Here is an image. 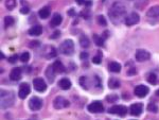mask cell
<instances>
[{
  "mask_svg": "<svg viewBox=\"0 0 159 120\" xmlns=\"http://www.w3.org/2000/svg\"><path fill=\"white\" fill-rule=\"evenodd\" d=\"M14 22H15V20H14V18L12 17V16H7V17L5 18V28H9V27L13 26Z\"/></svg>",
  "mask_w": 159,
  "mask_h": 120,
  "instance_id": "4316f807",
  "label": "cell"
},
{
  "mask_svg": "<svg viewBox=\"0 0 159 120\" xmlns=\"http://www.w3.org/2000/svg\"><path fill=\"white\" fill-rule=\"evenodd\" d=\"M58 35H60V31H56L55 33H53V34H52L51 38H57Z\"/></svg>",
  "mask_w": 159,
  "mask_h": 120,
  "instance_id": "60d3db41",
  "label": "cell"
},
{
  "mask_svg": "<svg viewBox=\"0 0 159 120\" xmlns=\"http://www.w3.org/2000/svg\"><path fill=\"white\" fill-rule=\"evenodd\" d=\"M20 12H21V14H28L30 12V9L28 7H24L20 9Z\"/></svg>",
  "mask_w": 159,
  "mask_h": 120,
  "instance_id": "74e56055",
  "label": "cell"
},
{
  "mask_svg": "<svg viewBox=\"0 0 159 120\" xmlns=\"http://www.w3.org/2000/svg\"><path fill=\"white\" fill-rule=\"evenodd\" d=\"M62 21H63L62 15L56 13V14H54L53 17H52L51 24H52V26H54V27H57V26H60V24H62Z\"/></svg>",
  "mask_w": 159,
  "mask_h": 120,
  "instance_id": "44dd1931",
  "label": "cell"
},
{
  "mask_svg": "<svg viewBox=\"0 0 159 120\" xmlns=\"http://www.w3.org/2000/svg\"><path fill=\"white\" fill-rule=\"evenodd\" d=\"M119 99V97L117 96V95H109V96H107V98H106V100L108 101V102H112V103H114V102H116L117 100Z\"/></svg>",
  "mask_w": 159,
  "mask_h": 120,
  "instance_id": "d6a6232c",
  "label": "cell"
},
{
  "mask_svg": "<svg viewBox=\"0 0 159 120\" xmlns=\"http://www.w3.org/2000/svg\"><path fill=\"white\" fill-rule=\"evenodd\" d=\"M101 61H102V60H101V57H100V55H98V57H95L92 59V62L95 64H97V65H99V64L101 63Z\"/></svg>",
  "mask_w": 159,
  "mask_h": 120,
  "instance_id": "8d00e7d4",
  "label": "cell"
},
{
  "mask_svg": "<svg viewBox=\"0 0 159 120\" xmlns=\"http://www.w3.org/2000/svg\"><path fill=\"white\" fill-rule=\"evenodd\" d=\"M97 21H98V24H100V26H104L105 27L106 24H107V21H106V19H105V17H104L103 15H99L97 17Z\"/></svg>",
  "mask_w": 159,
  "mask_h": 120,
  "instance_id": "f546056e",
  "label": "cell"
},
{
  "mask_svg": "<svg viewBox=\"0 0 159 120\" xmlns=\"http://www.w3.org/2000/svg\"><path fill=\"white\" fill-rule=\"evenodd\" d=\"M68 15H70V16H74L75 15V11L73 9H71L70 11L68 12Z\"/></svg>",
  "mask_w": 159,
  "mask_h": 120,
  "instance_id": "ee69618b",
  "label": "cell"
},
{
  "mask_svg": "<svg viewBox=\"0 0 159 120\" xmlns=\"http://www.w3.org/2000/svg\"><path fill=\"white\" fill-rule=\"evenodd\" d=\"M93 39H95V43L98 45V46L102 47L104 45V38H103V37H101V36H99V35L95 34V35H93Z\"/></svg>",
  "mask_w": 159,
  "mask_h": 120,
  "instance_id": "f1b7e54d",
  "label": "cell"
},
{
  "mask_svg": "<svg viewBox=\"0 0 159 120\" xmlns=\"http://www.w3.org/2000/svg\"><path fill=\"white\" fill-rule=\"evenodd\" d=\"M108 113L119 116H125L127 113V109L125 106H123V105H114V106H112L108 109Z\"/></svg>",
  "mask_w": 159,
  "mask_h": 120,
  "instance_id": "8992f818",
  "label": "cell"
},
{
  "mask_svg": "<svg viewBox=\"0 0 159 120\" xmlns=\"http://www.w3.org/2000/svg\"><path fill=\"white\" fill-rule=\"evenodd\" d=\"M52 66H53V69L55 72H57V73H63V72H65V66L63 65V63L60 61H55L53 64H52Z\"/></svg>",
  "mask_w": 159,
  "mask_h": 120,
  "instance_id": "e0dca14e",
  "label": "cell"
},
{
  "mask_svg": "<svg viewBox=\"0 0 159 120\" xmlns=\"http://www.w3.org/2000/svg\"><path fill=\"white\" fill-rule=\"evenodd\" d=\"M85 2H86V0H76V3H77L79 5H85Z\"/></svg>",
  "mask_w": 159,
  "mask_h": 120,
  "instance_id": "b9f144b4",
  "label": "cell"
},
{
  "mask_svg": "<svg viewBox=\"0 0 159 120\" xmlns=\"http://www.w3.org/2000/svg\"><path fill=\"white\" fill-rule=\"evenodd\" d=\"M30 92H31L30 85H29L28 83H21L19 86L18 96H19V98L24 99V98H27V96H28L29 94H30Z\"/></svg>",
  "mask_w": 159,
  "mask_h": 120,
  "instance_id": "8fae6325",
  "label": "cell"
},
{
  "mask_svg": "<svg viewBox=\"0 0 159 120\" xmlns=\"http://www.w3.org/2000/svg\"><path fill=\"white\" fill-rule=\"evenodd\" d=\"M43 33V27L37 24V26H33L32 28H30L29 30V34L33 35V36H38Z\"/></svg>",
  "mask_w": 159,
  "mask_h": 120,
  "instance_id": "9a60e30c",
  "label": "cell"
},
{
  "mask_svg": "<svg viewBox=\"0 0 159 120\" xmlns=\"http://www.w3.org/2000/svg\"><path fill=\"white\" fill-rule=\"evenodd\" d=\"M87 78H85V76H81L80 78V83H81V85L83 86V88H85V89H87L88 88V86H87Z\"/></svg>",
  "mask_w": 159,
  "mask_h": 120,
  "instance_id": "836d02e7",
  "label": "cell"
},
{
  "mask_svg": "<svg viewBox=\"0 0 159 120\" xmlns=\"http://www.w3.org/2000/svg\"><path fill=\"white\" fill-rule=\"evenodd\" d=\"M16 7V0H7L5 1V8H7L8 10H13L14 8Z\"/></svg>",
  "mask_w": 159,
  "mask_h": 120,
  "instance_id": "83f0119b",
  "label": "cell"
},
{
  "mask_svg": "<svg viewBox=\"0 0 159 120\" xmlns=\"http://www.w3.org/2000/svg\"><path fill=\"white\" fill-rule=\"evenodd\" d=\"M43 104H44L43 100L39 99L38 97H33L29 101V106H30V109L32 111H38V109H41L43 107Z\"/></svg>",
  "mask_w": 159,
  "mask_h": 120,
  "instance_id": "277c9868",
  "label": "cell"
},
{
  "mask_svg": "<svg viewBox=\"0 0 159 120\" xmlns=\"http://www.w3.org/2000/svg\"><path fill=\"white\" fill-rule=\"evenodd\" d=\"M136 73H137V69H136L135 67H133V68H131V69L127 70V74H128V76H135Z\"/></svg>",
  "mask_w": 159,
  "mask_h": 120,
  "instance_id": "d590c367",
  "label": "cell"
},
{
  "mask_svg": "<svg viewBox=\"0 0 159 120\" xmlns=\"http://www.w3.org/2000/svg\"><path fill=\"white\" fill-rule=\"evenodd\" d=\"M125 14H126V9H125L124 5H121V3H119V2H116V3H114V5H112V9H110L109 17L117 24L116 20H120V19H122V18L125 19V17H124Z\"/></svg>",
  "mask_w": 159,
  "mask_h": 120,
  "instance_id": "6da1fadb",
  "label": "cell"
},
{
  "mask_svg": "<svg viewBox=\"0 0 159 120\" xmlns=\"http://www.w3.org/2000/svg\"><path fill=\"white\" fill-rule=\"evenodd\" d=\"M58 86H60V87L62 88V89H64V90L70 89V87H71L70 80H69V79H67V78L62 79V80L58 82Z\"/></svg>",
  "mask_w": 159,
  "mask_h": 120,
  "instance_id": "2e32d148",
  "label": "cell"
},
{
  "mask_svg": "<svg viewBox=\"0 0 159 120\" xmlns=\"http://www.w3.org/2000/svg\"><path fill=\"white\" fill-rule=\"evenodd\" d=\"M29 59H30V53L28 52H24L20 55V61L24 62V63H27L29 61Z\"/></svg>",
  "mask_w": 159,
  "mask_h": 120,
  "instance_id": "1f68e13d",
  "label": "cell"
},
{
  "mask_svg": "<svg viewBox=\"0 0 159 120\" xmlns=\"http://www.w3.org/2000/svg\"><path fill=\"white\" fill-rule=\"evenodd\" d=\"M88 111L90 113H102L104 111V106L100 101H95L88 105Z\"/></svg>",
  "mask_w": 159,
  "mask_h": 120,
  "instance_id": "30bf717a",
  "label": "cell"
},
{
  "mask_svg": "<svg viewBox=\"0 0 159 120\" xmlns=\"http://www.w3.org/2000/svg\"><path fill=\"white\" fill-rule=\"evenodd\" d=\"M60 53H63L65 55H71L74 52V43L71 39H66L60 45Z\"/></svg>",
  "mask_w": 159,
  "mask_h": 120,
  "instance_id": "3957f363",
  "label": "cell"
},
{
  "mask_svg": "<svg viewBox=\"0 0 159 120\" xmlns=\"http://www.w3.org/2000/svg\"><path fill=\"white\" fill-rule=\"evenodd\" d=\"M0 57H1V59H5V55H3V53H1V54H0Z\"/></svg>",
  "mask_w": 159,
  "mask_h": 120,
  "instance_id": "bcb514c9",
  "label": "cell"
},
{
  "mask_svg": "<svg viewBox=\"0 0 159 120\" xmlns=\"http://www.w3.org/2000/svg\"><path fill=\"white\" fill-rule=\"evenodd\" d=\"M148 92H150V89H148V87H146L145 85H138L135 87V90H134V92H135V95L137 97H140V98H143V97H145L146 95L148 94Z\"/></svg>",
  "mask_w": 159,
  "mask_h": 120,
  "instance_id": "7c38bea8",
  "label": "cell"
},
{
  "mask_svg": "<svg viewBox=\"0 0 159 120\" xmlns=\"http://www.w3.org/2000/svg\"><path fill=\"white\" fill-rule=\"evenodd\" d=\"M33 85H34V88L39 92H43L47 89V84L44 81V79L41 78H36L33 80Z\"/></svg>",
  "mask_w": 159,
  "mask_h": 120,
  "instance_id": "52a82bcc",
  "label": "cell"
},
{
  "mask_svg": "<svg viewBox=\"0 0 159 120\" xmlns=\"http://www.w3.org/2000/svg\"><path fill=\"white\" fill-rule=\"evenodd\" d=\"M14 103V95L13 92L1 90V107L2 109H8L12 106Z\"/></svg>",
  "mask_w": 159,
  "mask_h": 120,
  "instance_id": "7a4b0ae2",
  "label": "cell"
},
{
  "mask_svg": "<svg viewBox=\"0 0 159 120\" xmlns=\"http://www.w3.org/2000/svg\"><path fill=\"white\" fill-rule=\"evenodd\" d=\"M108 69L112 72H120L121 65L119 63H117V62H112V63H109V65H108Z\"/></svg>",
  "mask_w": 159,
  "mask_h": 120,
  "instance_id": "7402d4cb",
  "label": "cell"
},
{
  "mask_svg": "<svg viewBox=\"0 0 159 120\" xmlns=\"http://www.w3.org/2000/svg\"><path fill=\"white\" fill-rule=\"evenodd\" d=\"M142 109H143L142 103H134V104H131L129 112L133 116H139L142 113Z\"/></svg>",
  "mask_w": 159,
  "mask_h": 120,
  "instance_id": "4fadbf2b",
  "label": "cell"
},
{
  "mask_svg": "<svg viewBox=\"0 0 159 120\" xmlns=\"http://www.w3.org/2000/svg\"><path fill=\"white\" fill-rule=\"evenodd\" d=\"M20 78H21V68H13L11 73H10V79L13 81H18V80H20Z\"/></svg>",
  "mask_w": 159,
  "mask_h": 120,
  "instance_id": "5bb4252c",
  "label": "cell"
},
{
  "mask_svg": "<svg viewBox=\"0 0 159 120\" xmlns=\"http://www.w3.org/2000/svg\"><path fill=\"white\" fill-rule=\"evenodd\" d=\"M151 54L148 52L146 50H143V49H138L136 51V60L138 62H145L148 60H150Z\"/></svg>",
  "mask_w": 159,
  "mask_h": 120,
  "instance_id": "9c48e42d",
  "label": "cell"
},
{
  "mask_svg": "<svg viewBox=\"0 0 159 120\" xmlns=\"http://www.w3.org/2000/svg\"><path fill=\"white\" fill-rule=\"evenodd\" d=\"M50 13H51V11H50V8L49 7H44L41 8V10H39L38 12V15L41 18H48L50 16Z\"/></svg>",
  "mask_w": 159,
  "mask_h": 120,
  "instance_id": "ffe728a7",
  "label": "cell"
},
{
  "mask_svg": "<svg viewBox=\"0 0 159 120\" xmlns=\"http://www.w3.org/2000/svg\"><path fill=\"white\" fill-rule=\"evenodd\" d=\"M81 14H82V16H84V17H89V11H87V10H84Z\"/></svg>",
  "mask_w": 159,
  "mask_h": 120,
  "instance_id": "ab89813d",
  "label": "cell"
},
{
  "mask_svg": "<svg viewBox=\"0 0 159 120\" xmlns=\"http://www.w3.org/2000/svg\"><path fill=\"white\" fill-rule=\"evenodd\" d=\"M107 37H108V32H107V31H106V32L104 33V36H103V38H107Z\"/></svg>",
  "mask_w": 159,
  "mask_h": 120,
  "instance_id": "f6af8a7d",
  "label": "cell"
},
{
  "mask_svg": "<svg viewBox=\"0 0 159 120\" xmlns=\"http://www.w3.org/2000/svg\"><path fill=\"white\" fill-rule=\"evenodd\" d=\"M46 76H47L48 80H49L51 83L54 81V78H55V71H54L53 66L52 65L47 68V70H46Z\"/></svg>",
  "mask_w": 159,
  "mask_h": 120,
  "instance_id": "ac0fdd59",
  "label": "cell"
},
{
  "mask_svg": "<svg viewBox=\"0 0 159 120\" xmlns=\"http://www.w3.org/2000/svg\"><path fill=\"white\" fill-rule=\"evenodd\" d=\"M148 111L152 112V113H157V112H158V107H157V105L154 104V103H150V104L148 105Z\"/></svg>",
  "mask_w": 159,
  "mask_h": 120,
  "instance_id": "4dcf8cb0",
  "label": "cell"
},
{
  "mask_svg": "<svg viewBox=\"0 0 159 120\" xmlns=\"http://www.w3.org/2000/svg\"><path fill=\"white\" fill-rule=\"evenodd\" d=\"M148 82L150 84H152V85H154V84L157 83V76L154 73V72H151V73H148Z\"/></svg>",
  "mask_w": 159,
  "mask_h": 120,
  "instance_id": "484cf974",
  "label": "cell"
},
{
  "mask_svg": "<svg viewBox=\"0 0 159 120\" xmlns=\"http://www.w3.org/2000/svg\"><path fill=\"white\" fill-rule=\"evenodd\" d=\"M17 60H18V55L17 54H14V55H12V57H9V62H10V63H12V64L16 63V62H17Z\"/></svg>",
  "mask_w": 159,
  "mask_h": 120,
  "instance_id": "e575fe53",
  "label": "cell"
},
{
  "mask_svg": "<svg viewBox=\"0 0 159 120\" xmlns=\"http://www.w3.org/2000/svg\"><path fill=\"white\" fill-rule=\"evenodd\" d=\"M148 3V0H137L135 3V8L138 10H143V8Z\"/></svg>",
  "mask_w": 159,
  "mask_h": 120,
  "instance_id": "d4e9b609",
  "label": "cell"
},
{
  "mask_svg": "<svg viewBox=\"0 0 159 120\" xmlns=\"http://www.w3.org/2000/svg\"><path fill=\"white\" fill-rule=\"evenodd\" d=\"M80 44H81V46H82L83 48H87V47H89V45H90V41H89V38L87 36L82 35L81 38H80Z\"/></svg>",
  "mask_w": 159,
  "mask_h": 120,
  "instance_id": "603a6c76",
  "label": "cell"
},
{
  "mask_svg": "<svg viewBox=\"0 0 159 120\" xmlns=\"http://www.w3.org/2000/svg\"><path fill=\"white\" fill-rule=\"evenodd\" d=\"M108 86H109L110 88H112V89H116V88L120 87V82H119L116 78H112L109 81H108Z\"/></svg>",
  "mask_w": 159,
  "mask_h": 120,
  "instance_id": "cb8c5ba5",
  "label": "cell"
},
{
  "mask_svg": "<svg viewBox=\"0 0 159 120\" xmlns=\"http://www.w3.org/2000/svg\"><path fill=\"white\" fill-rule=\"evenodd\" d=\"M70 105L68 100H66L63 97H56L53 101V106L56 109H65V107H68Z\"/></svg>",
  "mask_w": 159,
  "mask_h": 120,
  "instance_id": "5b68a950",
  "label": "cell"
},
{
  "mask_svg": "<svg viewBox=\"0 0 159 120\" xmlns=\"http://www.w3.org/2000/svg\"><path fill=\"white\" fill-rule=\"evenodd\" d=\"M87 57H88V53L82 52V54H81V59H87Z\"/></svg>",
  "mask_w": 159,
  "mask_h": 120,
  "instance_id": "7bdbcfd3",
  "label": "cell"
},
{
  "mask_svg": "<svg viewBox=\"0 0 159 120\" xmlns=\"http://www.w3.org/2000/svg\"><path fill=\"white\" fill-rule=\"evenodd\" d=\"M139 19H140V16L138 15L136 12H133V13H131L128 16L125 17V24H126V26H134V24L139 22Z\"/></svg>",
  "mask_w": 159,
  "mask_h": 120,
  "instance_id": "ba28073f",
  "label": "cell"
},
{
  "mask_svg": "<svg viewBox=\"0 0 159 120\" xmlns=\"http://www.w3.org/2000/svg\"><path fill=\"white\" fill-rule=\"evenodd\" d=\"M156 96H158V97H159V89H158V90H157V92H156Z\"/></svg>",
  "mask_w": 159,
  "mask_h": 120,
  "instance_id": "7dc6e473",
  "label": "cell"
},
{
  "mask_svg": "<svg viewBox=\"0 0 159 120\" xmlns=\"http://www.w3.org/2000/svg\"><path fill=\"white\" fill-rule=\"evenodd\" d=\"M95 82H96V84H97L98 86H101V80H100V78L98 76H95Z\"/></svg>",
  "mask_w": 159,
  "mask_h": 120,
  "instance_id": "f35d334b",
  "label": "cell"
},
{
  "mask_svg": "<svg viewBox=\"0 0 159 120\" xmlns=\"http://www.w3.org/2000/svg\"><path fill=\"white\" fill-rule=\"evenodd\" d=\"M146 15L148 17H158L159 16V5H155L152 7L148 12H146Z\"/></svg>",
  "mask_w": 159,
  "mask_h": 120,
  "instance_id": "d6986e66",
  "label": "cell"
}]
</instances>
